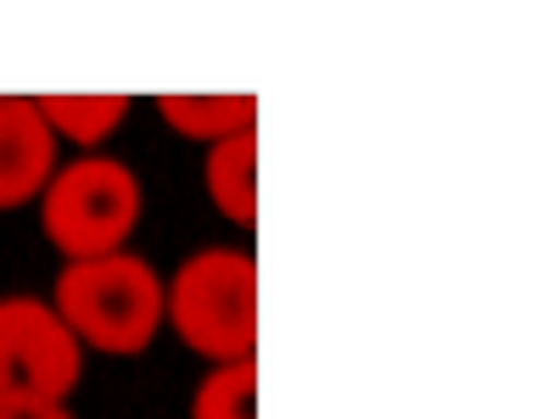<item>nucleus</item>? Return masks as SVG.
Here are the masks:
<instances>
[{"mask_svg": "<svg viewBox=\"0 0 559 419\" xmlns=\"http://www.w3.org/2000/svg\"><path fill=\"white\" fill-rule=\"evenodd\" d=\"M34 107L57 140H79V146H102L129 118V96H39Z\"/></svg>", "mask_w": 559, "mask_h": 419, "instance_id": "obj_8", "label": "nucleus"}, {"mask_svg": "<svg viewBox=\"0 0 559 419\" xmlns=\"http://www.w3.org/2000/svg\"><path fill=\"white\" fill-rule=\"evenodd\" d=\"M51 308L84 347L134 358L163 331V274L134 252L84 258V263H68L57 274Z\"/></svg>", "mask_w": 559, "mask_h": 419, "instance_id": "obj_1", "label": "nucleus"}, {"mask_svg": "<svg viewBox=\"0 0 559 419\" xmlns=\"http://www.w3.org/2000/svg\"><path fill=\"white\" fill-rule=\"evenodd\" d=\"M163 319L179 342L213 358L241 363L258 347V263L236 247L191 252L163 286Z\"/></svg>", "mask_w": 559, "mask_h": 419, "instance_id": "obj_2", "label": "nucleus"}, {"mask_svg": "<svg viewBox=\"0 0 559 419\" xmlns=\"http://www.w3.org/2000/svg\"><path fill=\"white\" fill-rule=\"evenodd\" d=\"M207 196L229 224L258 218V129H241L207 152Z\"/></svg>", "mask_w": 559, "mask_h": 419, "instance_id": "obj_6", "label": "nucleus"}, {"mask_svg": "<svg viewBox=\"0 0 559 419\" xmlns=\"http://www.w3.org/2000/svg\"><path fill=\"white\" fill-rule=\"evenodd\" d=\"M0 419H73L62 403H0Z\"/></svg>", "mask_w": 559, "mask_h": 419, "instance_id": "obj_10", "label": "nucleus"}, {"mask_svg": "<svg viewBox=\"0 0 559 419\" xmlns=\"http://www.w3.org/2000/svg\"><path fill=\"white\" fill-rule=\"evenodd\" d=\"M157 118L168 129H179L185 140H229L258 123V101L252 96H157Z\"/></svg>", "mask_w": 559, "mask_h": 419, "instance_id": "obj_7", "label": "nucleus"}, {"mask_svg": "<svg viewBox=\"0 0 559 419\" xmlns=\"http://www.w3.org/2000/svg\"><path fill=\"white\" fill-rule=\"evenodd\" d=\"M191 419H258V363H218L191 397Z\"/></svg>", "mask_w": 559, "mask_h": 419, "instance_id": "obj_9", "label": "nucleus"}, {"mask_svg": "<svg viewBox=\"0 0 559 419\" xmlns=\"http://www.w3.org/2000/svg\"><path fill=\"white\" fill-rule=\"evenodd\" d=\"M140 207H146L140 202V179L118 157H79L57 168L51 184L39 191V224L51 236V247L68 252V263L123 252V241L140 224Z\"/></svg>", "mask_w": 559, "mask_h": 419, "instance_id": "obj_3", "label": "nucleus"}, {"mask_svg": "<svg viewBox=\"0 0 559 419\" xmlns=\"http://www.w3.org/2000/svg\"><path fill=\"white\" fill-rule=\"evenodd\" d=\"M84 375L79 336L39 297H0V403H68Z\"/></svg>", "mask_w": 559, "mask_h": 419, "instance_id": "obj_4", "label": "nucleus"}, {"mask_svg": "<svg viewBox=\"0 0 559 419\" xmlns=\"http://www.w3.org/2000/svg\"><path fill=\"white\" fill-rule=\"evenodd\" d=\"M57 173V134L34 96H0V213L34 202Z\"/></svg>", "mask_w": 559, "mask_h": 419, "instance_id": "obj_5", "label": "nucleus"}]
</instances>
